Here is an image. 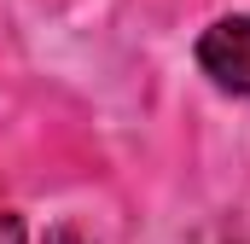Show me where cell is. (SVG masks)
Listing matches in <instances>:
<instances>
[{"label": "cell", "mask_w": 250, "mask_h": 244, "mask_svg": "<svg viewBox=\"0 0 250 244\" xmlns=\"http://www.w3.org/2000/svg\"><path fill=\"white\" fill-rule=\"evenodd\" d=\"M198 64L215 76V87L250 99V18H221L204 29L198 41Z\"/></svg>", "instance_id": "obj_1"}, {"label": "cell", "mask_w": 250, "mask_h": 244, "mask_svg": "<svg viewBox=\"0 0 250 244\" xmlns=\"http://www.w3.org/2000/svg\"><path fill=\"white\" fill-rule=\"evenodd\" d=\"M0 244H23V221L0 209Z\"/></svg>", "instance_id": "obj_2"}, {"label": "cell", "mask_w": 250, "mask_h": 244, "mask_svg": "<svg viewBox=\"0 0 250 244\" xmlns=\"http://www.w3.org/2000/svg\"><path fill=\"white\" fill-rule=\"evenodd\" d=\"M47 244H87V239H76L70 227H59V233H47Z\"/></svg>", "instance_id": "obj_3"}]
</instances>
